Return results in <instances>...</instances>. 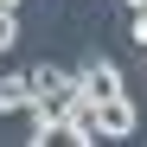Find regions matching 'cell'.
Instances as JSON below:
<instances>
[{
    "instance_id": "7a4b0ae2",
    "label": "cell",
    "mask_w": 147,
    "mask_h": 147,
    "mask_svg": "<svg viewBox=\"0 0 147 147\" xmlns=\"http://www.w3.org/2000/svg\"><path fill=\"white\" fill-rule=\"evenodd\" d=\"M64 141H102V102H96V96H70V109H64Z\"/></svg>"
},
{
    "instance_id": "9c48e42d",
    "label": "cell",
    "mask_w": 147,
    "mask_h": 147,
    "mask_svg": "<svg viewBox=\"0 0 147 147\" xmlns=\"http://www.w3.org/2000/svg\"><path fill=\"white\" fill-rule=\"evenodd\" d=\"M0 7H19V0H0Z\"/></svg>"
},
{
    "instance_id": "277c9868",
    "label": "cell",
    "mask_w": 147,
    "mask_h": 147,
    "mask_svg": "<svg viewBox=\"0 0 147 147\" xmlns=\"http://www.w3.org/2000/svg\"><path fill=\"white\" fill-rule=\"evenodd\" d=\"M121 134H134V102L128 96H109L102 102V141H121Z\"/></svg>"
},
{
    "instance_id": "30bf717a",
    "label": "cell",
    "mask_w": 147,
    "mask_h": 147,
    "mask_svg": "<svg viewBox=\"0 0 147 147\" xmlns=\"http://www.w3.org/2000/svg\"><path fill=\"white\" fill-rule=\"evenodd\" d=\"M141 58H147V45H141Z\"/></svg>"
},
{
    "instance_id": "5b68a950",
    "label": "cell",
    "mask_w": 147,
    "mask_h": 147,
    "mask_svg": "<svg viewBox=\"0 0 147 147\" xmlns=\"http://www.w3.org/2000/svg\"><path fill=\"white\" fill-rule=\"evenodd\" d=\"M32 109V77H0V115H26Z\"/></svg>"
},
{
    "instance_id": "ba28073f",
    "label": "cell",
    "mask_w": 147,
    "mask_h": 147,
    "mask_svg": "<svg viewBox=\"0 0 147 147\" xmlns=\"http://www.w3.org/2000/svg\"><path fill=\"white\" fill-rule=\"evenodd\" d=\"M121 7H128V13H134V7H147V0H121Z\"/></svg>"
},
{
    "instance_id": "52a82bcc",
    "label": "cell",
    "mask_w": 147,
    "mask_h": 147,
    "mask_svg": "<svg viewBox=\"0 0 147 147\" xmlns=\"http://www.w3.org/2000/svg\"><path fill=\"white\" fill-rule=\"evenodd\" d=\"M134 45H147V7H134Z\"/></svg>"
},
{
    "instance_id": "3957f363",
    "label": "cell",
    "mask_w": 147,
    "mask_h": 147,
    "mask_svg": "<svg viewBox=\"0 0 147 147\" xmlns=\"http://www.w3.org/2000/svg\"><path fill=\"white\" fill-rule=\"evenodd\" d=\"M77 90L96 96V102H109V96H121V70H115L109 58H83V64H77Z\"/></svg>"
},
{
    "instance_id": "8992f818",
    "label": "cell",
    "mask_w": 147,
    "mask_h": 147,
    "mask_svg": "<svg viewBox=\"0 0 147 147\" xmlns=\"http://www.w3.org/2000/svg\"><path fill=\"white\" fill-rule=\"evenodd\" d=\"M19 45V19H13V7H0V51H13Z\"/></svg>"
},
{
    "instance_id": "6da1fadb",
    "label": "cell",
    "mask_w": 147,
    "mask_h": 147,
    "mask_svg": "<svg viewBox=\"0 0 147 147\" xmlns=\"http://www.w3.org/2000/svg\"><path fill=\"white\" fill-rule=\"evenodd\" d=\"M26 77H32V102H38L45 115H58V121H64L70 96H77V70H64V64H32Z\"/></svg>"
}]
</instances>
